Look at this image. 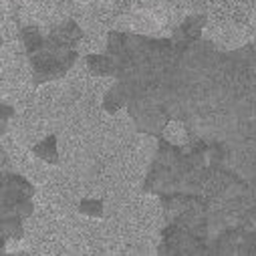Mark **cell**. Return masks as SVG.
I'll list each match as a JSON object with an SVG mask.
<instances>
[{"instance_id":"obj_1","label":"cell","mask_w":256,"mask_h":256,"mask_svg":"<svg viewBox=\"0 0 256 256\" xmlns=\"http://www.w3.org/2000/svg\"><path fill=\"white\" fill-rule=\"evenodd\" d=\"M89 67L97 75H109L113 71L111 69V60L105 58V56H89Z\"/></svg>"},{"instance_id":"obj_2","label":"cell","mask_w":256,"mask_h":256,"mask_svg":"<svg viewBox=\"0 0 256 256\" xmlns=\"http://www.w3.org/2000/svg\"><path fill=\"white\" fill-rule=\"evenodd\" d=\"M34 152H36L40 158H46L48 162H54V160H56V154H54V140H52V138H48L46 142H42Z\"/></svg>"},{"instance_id":"obj_3","label":"cell","mask_w":256,"mask_h":256,"mask_svg":"<svg viewBox=\"0 0 256 256\" xmlns=\"http://www.w3.org/2000/svg\"><path fill=\"white\" fill-rule=\"evenodd\" d=\"M81 210L85 212V214H95V216H99L101 214V204L99 202H83V206H81Z\"/></svg>"}]
</instances>
